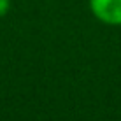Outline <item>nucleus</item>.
<instances>
[{
  "label": "nucleus",
  "instance_id": "nucleus-1",
  "mask_svg": "<svg viewBox=\"0 0 121 121\" xmlns=\"http://www.w3.org/2000/svg\"><path fill=\"white\" fill-rule=\"evenodd\" d=\"M90 11L105 25H121V0H90Z\"/></svg>",
  "mask_w": 121,
  "mask_h": 121
},
{
  "label": "nucleus",
  "instance_id": "nucleus-2",
  "mask_svg": "<svg viewBox=\"0 0 121 121\" xmlns=\"http://www.w3.org/2000/svg\"><path fill=\"white\" fill-rule=\"evenodd\" d=\"M11 9V0H0V18L5 16Z\"/></svg>",
  "mask_w": 121,
  "mask_h": 121
}]
</instances>
